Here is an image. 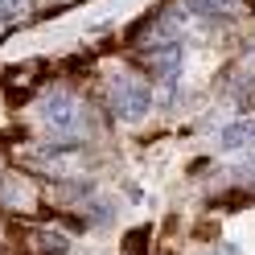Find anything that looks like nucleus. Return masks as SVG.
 <instances>
[{"label":"nucleus","mask_w":255,"mask_h":255,"mask_svg":"<svg viewBox=\"0 0 255 255\" xmlns=\"http://www.w3.org/2000/svg\"><path fill=\"white\" fill-rule=\"evenodd\" d=\"M107 107L120 120H140L152 107V87L140 74H116L107 83Z\"/></svg>","instance_id":"nucleus-1"},{"label":"nucleus","mask_w":255,"mask_h":255,"mask_svg":"<svg viewBox=\"0 0 255 255\" xmlns=\"http://www.w3.org/2000/svg\"><path fill=\"white\" fill-rule=\"evenodd\" d=\"M29 239V255H66L70 251V243H66V235H58V231H50V227H33L25 235Z\"/></svg>","instance_id":"nucleus-5"},{"label":"nucleus","mask_w":255,"mask_h":255,"mask_svg":"<svg viewBox=\"0 0 255 255\" xmlns=\"http://www.w3.org/2000/svg\"><path fill=\"white\" fill-rule=\"evenodd\" d=\"M181 12H189L194 21L222 25V21L235 17V0H181Z\"/></svg>","instance_id":"nucleus-4"},{"label":"nucleus","mask_w":255,"mask_h":255,"mask_svg":"<svg viewBox=\"0 0 255 255\" xmlns=\"http://www.w3.org/2000/svg\"><path fill=\"white\" fill-rule=\"evenodd\" d=\"M222 148H255V120H239L222 128Z\"/></svg>","instance_id":"nucleus-6"},{"label":"nucleus","mask_w":255,"mask_h":255,"mask_svg":"<svg viewBox=\"0 0 255 255\" xmlns=\"http://www.w3.org/2000/svg\"><path fill=\"white\" fill-rule=\"evenodd\" d=\"M243 173H251V177H255V156H251V161L243 165Z\"/></svg>","instance_id":"nucleus-9"},{"label":"nucleus","mask_w":255,"mask_h":255,"mask_svg":"<svg viewBox=\"0 0 255 255\" xmlns=\"http://www.w3.org/2000/svg\"><path fill=\"white\" fill-rule=\"evenodd\" d=\"M156 78H161L165 87H177V78H181V62H185V45L181 41H165V45H156Z\"/></svg>","instance_id":"nucleus-3"},{"label":"nucleus","mask_w":255,"mask_h":255,"mask_svg":"<svg viewBox=\"0 0 255 255\" xmlns=\"http://www.w3.org/2000/svg\"><path fill=\"white\" fill-rule=\"evenodd\" d=\"M214 255H243V251H239V247H231V243H222V247H218Z\"/></svg>","instance_id":"nucleus-8"},{"label":"nucleus","mask_w":255,"mask_h":255,"mask_svg":"<svg viewBox=\"0 0 255 255\" xmlns=\"http://www.w3.org/2000/svg\"><path fill=\"white\" fill-rule=\"evenodd\" d=\"M128 255H144V235H136V239H128Z\"/></svg>","instance_id":"nucleus-7"},{"label":"nucleus","mask_w":255,"mask_h":255,"mask_svg":"<svg viewBox=\"0 0 255 255\" xmlns=\"http://www.w3.org/2000/svg\"><path fill=\"white\" fill-rule=\"evenodd\" d=\"M41 124L50 128V132H74L78 124H83V111H78V103L70 99L66 91H58V95H50V99L41 103Z\"/></svg>","instance_id":"nucleus-2"}]
</instances>
